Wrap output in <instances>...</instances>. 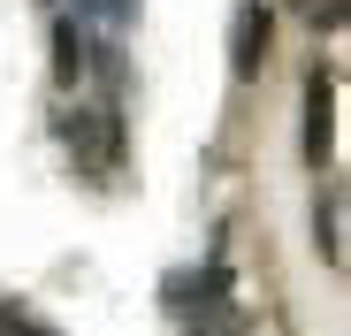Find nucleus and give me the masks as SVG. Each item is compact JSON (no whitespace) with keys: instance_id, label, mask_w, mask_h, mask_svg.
<instances>
[{"instance_id":"8","label":"nucleus","mask_w":351,"mask_h":336,"mask_svg":"<svg viewBox=\"0 0 351 336\" xmlns=\"http://www.w3.org/2000/svg\"><path fill=\"white\" fill-rule=\"evenodd\" d=\"M0 336H53L31 306H16V298H0Z\"/></svg>"},{"instance_id":"2","label":"nucleus","mask_w":351,"mask_h":336,"mask_svg":"<svg viewBox=\"0 0 351 336\" xmlns=\"http://www.w3.org/2000/svg\"><path fill=\"white\" fill-rule=\"evenodd\" d=\"M306 160H336V69L306 77Z\"/></svg>"},{"instance_id":"4","label":"nucleus","mask_w":351,"mask_h":336,"mask_svg":"<svg viewBox=\"0 0 351 336\" xmlns=\"http://www.w3.org/2000/svg\"><path fill=\"white\" fill-rule=\"evenodd\" d=\"M184 328H191V336H252V321L237 313V298H229V291L191 298V306H184Z\"/></svg>"},{"instance_id":"1","label":"nucleus","mask_w":351,"mask_h":336,"mask_svg":"<svg viewBox=\"0 0 351 336\" xmlns=\"http://www.w3.org/2000/svg\"><path fill=\"white\" fill-rule=\"evenodd\" d=\"M62 145H69V160H77V176L107 184L114 168H123V107H114V99L69 107V115H62Z\"/></svg>"},{"instance_id":"3","label":"nucleus","mask_w":351,"mask_h":336,"mask_svg":"<svg viewBox=\"0 0 351 336\" xmlns=\"http://www.w3.org/2000/svg\"><path fill=\"white\" fill-rule=\"evenodd\" d=\"M267 46H275V8L252 0V8H237V23H229V69H237V77H260Z\"/></svg>"},{"instance_id":"6","label":"nucleus","mask_w":351,"mask_h":336,"mask_svg":"<svg viewBox=\"0 0 351 336\" xmlns=\"http://www.w3.org/2000/svg\"><path fill=\"white\" fill-rule=\"evenodd\" d=\"M77 23H92V31H107V38H123V31L138 23V0H77Z\"/></svg>"},{"instance_id":"5","label":"nucleus","mask_w":351,"mask_h":336,"mask_svg":"<svg viewBox=\"0 0 351 336\" xmlns=\"http://www.w3.org/2000/svg\"><path fill=\"white\" fill-rule=\"evenodd\" d=\"M84 69H92V38H84V23H77V16H62V23H53V77L77 92V84H84Z\"/></svg>"},{"instance_id":"7","label":"nucleus","mask_w":351,"mask_h":336,"mask_svg":"<svg viewBox=\"0 0 351 336\" xmlns=\"http://www.w3.org/2000/svg\"><path fill=\"white\" fill-rule=\"evenodd\" d=\"M313 237H321V260H343V199L336 191H321V206H313Z\"/></svg>"}]
</instances>
